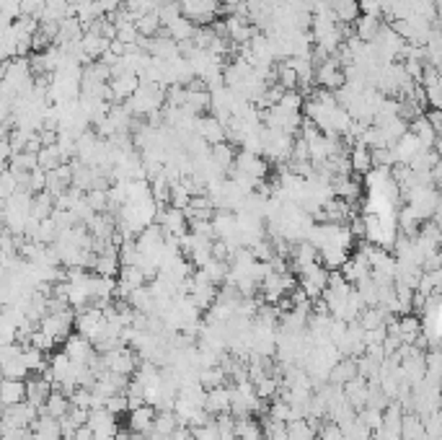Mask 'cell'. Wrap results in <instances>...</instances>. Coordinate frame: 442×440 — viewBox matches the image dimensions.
Instances as JSON below:
<instances>
[{
	"mask_svg": "<svg viewBox=\"0 0 442 440\" xmlns=\"http://www.w3.org/2000/svg\"><path fill=\"white\" fill-rule=\"evenodd\" d=\"M86 425L93 430V438H96V440L114 438V435L120 433V430H117V417H114V415H109L106 410H91L88 412V419H86Z\"/></svg>",
	"mask_w": 442,
	"mask_h": 440,
	"instance_id": "cell-4",
	"label": "cell"
},
{
	"mask_svg": "<svg viewBox=\"0 0 442 440\" xmlns=\"http://www.w3.org/2000/svg\"><path fill=\"white\" fill-rule=\"evenodd\" d=\"M179 427V422H176V417H173L171 410H161L156 412V419H153V430H150L148 435H153V438L158 440H165L168 435L173 433Z\"/></svg>",
	"mask_w": 442,
	"mask_h": 440,
	"instance_id": "cell-15",
	"label": "cell"
},
{
	"mask_svg": "<svg viewBox=\"0 0 442 440\" xmlns=\"http://www.w3.org/2000/svg\"><path fill=\"white\" fill-rule=\"evenodd\" d=\"M197 383L204 388V391H210V388H218V386H228V376L220 365H212V368H199L197 373Z\"/></svg>",
	"mask_w": 442,
	"mask_h": 440,
	"instance_id": "cell-18",
	"label": "cell"
},
{
	"mask_svg": "<svg viewBox=\"0 0 442 440\" xmlns=\"http://www.w3.org/2000/svg\"><path fill=\"white\" fill-rule=\"evenodd\" d=\"M235 438L238 440H259L262 438V425L254 415H246V417H235Z\"/></svg>",
	"mask_w": 442,
	"mask_h": 440,
	"instance_id": "cell-19",
	"label": "cell"
},
{
	"mask_svg": "<svg viewBox=\"0 0 442 440\" xmlns=\"http://www.w3.org/2000/svg\"><path fill=\"white\" fill-rule=\"evenodd\" d=\"M406 197H409V205L406 207H412V213L417 215L421 223H427L429 218H437V210H440L437 187H429V184L412 187V190L406 192Z\"/></svg>",
	"mask_w": 442,
	"mask_h": 440,
	"instance_id": "cell-1",
	"label": "cell"
},
{
	"mask_svg": "<svg viewBox=\"0 0 442 440\" xmlns=\"http://www.w3.org/2000/svg\"><path fill=\"white\" fill-rule=\"evenodd\" d=\"M189 433H192V440H218V425L215 419H207L202 425L189 427Z\"/></svg>",
	"mask_w": 442,
	"mask_h": 440,
	"instance_id": "cell-25",
	"label": "cell"
},
{
	"mask_svg": "<svg viewBox=\"0 0 442 440\" xmlns=\"http://www.w3.org/2000/svg\"><path fill=\"white\" fill-rule=\"evenodd\" d=\"M326 282H329V270L321 262H313L303 272H298V285L308 296V301H318L321 293L326 290Z\"/></svg>",
	"mask_w": 442,
	"mask_h": 440,
	"instance_id": "cell-3",
	"label": "cell"
},
{
	"mask_svg": "<svg viewBox=\"0 0 442 440\" xmlns=\"http://www.w3.org/2000/svg\"><path fill=\"white\" fill-rule=\"evenodd\" d=\"M398 226H401V233L404 236H417L421 228V220L412 213V207H404V210H401V218H398Z\"/></svg>",
	"mask_w": 442,
	"mask_h": 440,
	"instance_id": "cell-24",
	"label": "cell"
},
{
	"mask_svg": "<svg viewBox=\"0 0 442 440\" xmlns=\"http://www.w3.org/2000/svg\"><path fill=\"white\" fill-rule=\"evenodd\" d=\"M277 107L285 109V112H300V109H303V93L300 91H285L282 96H279Z\"/></svg>",
	"mask_w": 442,
	"mask_h": 440,
	"instance_id": "cell-26",
	"label": "cell"
},
{
	"mask_svg": "<svg viewBox=\"0 0 442 440\" xmlns=\"http://www.w3.org/2000/svg\"><path fill=\"white\" fill-rule=\"evenodd\" d=\"M194 135L202 137L207 145H218L225 143V127L218 117H197V127Z\"/></svg>",
	"mask_w": 442,
	"mask_h": 440,
	"instance_id": "cell-5",
	"label": "cell"
},
{
	"mask_svg": "<svg viewBox=\"0 0 442 440\" xmlns=\"http://www.w3.org/2000/svg\"><path fill=\"white\" fill-rule=\"evenodd\" d=\"M293 265H290V272H303L306 267H310L313 262H318V249H315L313 243H308V241H298L293 243Z\"/></svg>",
	"mask_w": 442,
	"mask_h": 440,
	"instance_id": "cell-11",
	"label": "cell"
},
{
	"mask_svg": "<svg viewBox=\"0 0 442 440\" xmlns=\"http://www.w3.org/2000/svg\"><path fill=\"white\" fill-rule=\"evenodd\" d=\"M73 321H75L73 308H62V311L45 313V316L39 319L37 329L45 332L47 337H52L54 342H65L70 334H73Z\"/></svg>",
	"mask_w": 442,
	"mask_h": 440,
	"instance_id": "cell-2",
	"label": "cell"
},
{
	"mask_svg": "<svg viewBox=\"0 0 442 440\" xmlns=\"http://www.w3.org/2000/svg\"><path fill=\"white\" fill-rule=\"evenodd\" d=\"M156 407L153 404H140L135 410H129V433L148 435L153 430V419H156Z\"/></svg>",
	"mask_w": 442,
	"mask_h": 440,
	"instance_id": "cell-7",
	"label": "cell"
},
{
	"mask_svg": "<svg viewBox=\"0 0 442 440\" xmlns=\"http://www.w3.org/2000/svg\"><path fill=\"white\" fill-rule=\"evenodd\" d=\"M26 402V381L0 378V407H13Z\"/></svg>",
	"mask_w": 442,
	"mask_h": 440,
	"instance_id": "cell-9",
	"label": "cell"
},
{
	"mask_svg": "<svg viewBox=\"0 0 442 440\" xmlns=\"http://www.w3.org/2000/svg\"><path fill=\"white\" fill-rule=\"evenodd\" d=\"M104 410L109 412V415H114V417H120L122 412H129L127 407V396L124 394H112L109 399L104 402Z\"/></svg>",
	"mask_w": 442,
	"mask_h": 440,
	"instance_id": "cell-27",
	"label": "cell"
},
{
	"mask_svg": "<svg viewBox=\"0 0 442 440\" xmlns=\"http://www.w3.org/2000/svg\"><path fill=\"white\" fill-rule=\"evenodd\" d=\"M70 410V399L68 394H62L60 388H52L50 394H47L45 404L39 407V415H47V417H54V419H62L68 415Z\"/></svg>",
	"mask_w": 442,
	"mask_h": 440,
	"instance_id": "cell-8",
	"label": "cell"
},
{
	"mask_svg": "<svg viewBox=\"0 0 442 440\" xmlns=\"http://www.w3.org/2000/svg\"><path fill=\"white\" fill-rule=\"evenodd\" d=\"M380 18H375V16H357L354 18V37L360 39V42H373L378 37V31H380Z\"/></svg>",
	"mask_w": 442,
	"mask_h": 440,
	"instance_id": "cell-16",
	"label": "cell"
},
{
	"mask_svg": "<svg viewBox=\"0 0 442 440\" xmlns=\"http://www.w3.org/2000/svg\"><path fill=\"white\" fill-rule=\"evenodd\" d=\"M0 73H3V62H0Z\"/></svg>",
	"mask_w": 442,
	"mask_h": 440,
	"instance_id": "cell-29",
	"label": "cell"
},
{
	"mask_svg": "<svg viewBox=\"0 0 442 440\" xmlns=\"http://www.w3.org/2000/svg\"><path fill=\"white\" fill-rule=\"evenodd\" d=\"M347 158H349V171H354V174H368L370 168H373L370 148H365L362 143H354Z\"/></svg>",
	"mask_w": 442,
	"mask_h": 440,
	"instance_id": "cell-17",
	"label": "cell"
},
{
	"mask_svg": "<svg viewBox=\"0 0 442 440\" xmlns=\"http://www.w3.org/2000/svg\"><path fill=\"white\" fill-rule=\"evenodd\" d=\"M62 352L73 360V363H88L91 357L96 355V349H93V345H91L86 337H81L78 332H73L65 340V347H62Z\"/></svg>",
	"mask_w": 442,
	"mask_h": 440,
	"instance_id": "cell-6",
	"label": "cell"
},
{
	"mask_svg": "<svg viewBox=\"0 0 442 440\" xmlns=\"http://www.w3.org/2000/svg\"><path fill=\"white\" fill-rule=\"evenodd\" d=\"M135 29L140 37H153L156 31H161V21H158V16L156 13H143V16H137V21H135Z\"/></svg>",
	"mask_w": 442,
	"mask_h": 440,
	"instance_id": "cell-23",
	"label": "cell"
},
{
	"mask_svg": "<svg viewBox=\"0 0 442 440\" xmlns=\"http://www.w3.org/2000/svg\"><path fill=\"white\" fill-rule=\"evenodd\" d=\"M120 259L114 257V254H98L96 262H93V272L98 274V277H117L120 274Z\"/></svg>",
	"mask_w": 442,
	"mask_h": 440,
	"instance_id": "cell-20",
	"label": "cell"
},
{
	"mask_svg": "<svg viewBox=\"0 0 442 440\" xmlns=\"http://www.w3.org/2000/svg\"><path fill=\"white\" fill-rule=\"evenodd\" d=\"M202 410L207 412V415H223V412H231V388L228 386L210 388V391L204 394Z\"/></svg>",
	"mask_w": 442,
	"mask_h": 440,
	"instance_id": "cell-10",
	"label": "cell"
},
{
	"mask_svg": "<svg viewBox=\"0 0 442 440\" xmlns=\"http://www.w3.org/2000/svg\"><path fill=\"white\" fill-rule=\"evenodd\" d=\"M199 270H202L204 277H207V280H210L212 285H223V282L228 280V270H231V267H228V262H220V259H210V262H207L204 267H199Z\"/></svg>",
	"mask_w": 442,
	"mask_h": 440,
	"instance_id": "cell-21",
	"label": "cell"
},
{
	"mask_svg": "<svg viewBox=\"0 0 442 440\" xmlns=\"http://www.w3.org/2000/svg\"><path fill=\"white\" fill-rule=\"evenodd\" d=\"M357 376V357H339L337 363L331 365L329 371V383L344 386L347 381H352Z\"/></svg>",
	"mask_w": 442,
	"mask_h": 440,
	"instance_id": "cell-12",
	"label": "cell"
},
{
	"mask_svg": "<svg viewBox=\"0 0 442 440\" xmlns=\"http://www.w3.org/2000/svg\"><path fill=\"white\" fill-rule=\"evenodd\" d=\"M163 31H165V37H171L176 45H181V42H192V39H194L197 26L189 21L187 16H179V18H173L171 23H165Z\"/></svg>",
	"mask_w": 442,
	"mask_h": 440,
	"instance_id": "cell-13",
	"label": "cell"
},
{
	"mask_svg": "<svg viewBox=\"0 0 442 440\" xmlns=\"http://www.w3.org/2000/svg\"><path fill=\"white\" fill-rule=\"evenodd\" d=\"M287 427V440H315V427H310L306 419H293L285 422Z\"/></svg>",
	"mask_w": 442,
	"mask_h": 440,
	"instance_id": "cell-22",
	"label": "cell"
},
{
	"mask_svg": "<svg viewBox=\"0 0 442 440\" xmlns=\"http://www.w3.org/2000/svg\"><path fill=\"white\" fill-rule=\"evenodd\" d=\"M73 440H96V438H93V430H91L88 425H81V427H75Z\"/></svg>",
	"mask_w": 442,
	"mask_h": 440,
	"instance_id": "cell-28",
	"label": "cell"
},
{
	"mask_svg": "<svg viewBox=\"0 0 442 440\" xmlns=\"http://www.w3.org/2000/svg\"><path fill=\"white\" fill-rule=\"evenodd\" d=\"M347 257H349V251L342 249V246H334V243H326V246L318 249V262H321L329 272H339L342 265L347 262Z\"/></svg>",
	"mask_w": 442,
	"mask_h": 440,
	"instance_id": "cell-14",
	"label": "cell"
}]
</instances>
